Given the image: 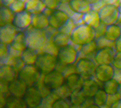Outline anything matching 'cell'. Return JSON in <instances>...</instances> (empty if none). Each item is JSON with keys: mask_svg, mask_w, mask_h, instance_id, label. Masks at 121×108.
<instances>
[{"mask_svg": "<svg viewBox=\"0 0 121 108\" xmlns=\"http://www.w3.org/2000/svg\"><path fill=\"white\" fill-rule=\"evenodd\" d=\"M24 32L28 48L35 50L39 55L42 54L49 41L44 30H39L30 26Z\"/></svg>", "mask_w": 121, "mask_h": 108, "instance_id": "cell-1", "label": "cell"}, {"mask_svg": "<svg viewBox=\"0 0 121 108\" xmlns=\"http://www.w3.org/2000/svg\"><path fill=\"white\" fill-rule=\"evenodd\" d=\"M72 42L75 45L83 46L95 40L94 30L86 25L77 27L70 36Z\"/></svg>", "mask_w": 121, "mask_h": 108, "instance_id": "cell-2", "label": "cell"}, {"mask_svg": "<svg viewBox=\"0 0 121 108\" xmlns=\"http://www.w3.org/2000/svg\"><path fill=\"white\" fill-rule=\"evenodd\" d=\"M57 65V57L47 53H42L38 56L35 66L41 74L47 75L56 69Z\"/></svg>", "mask_w": 121, "mask_h": 108, "instance_id": "cell-3", "label": "cell"}, {"mask_svg": "<svg viewBox=\"0 0 121 108\" xmlns=\"http://www.w3.org/2000/svg\"><path fill=\"white\" fill-rule=\"evenodd\" d=\"M75 65L78 73L84 81L94 78L98 66L94 61L90 59L81 58L77 61Z\"/></svg>", "mask_w": 121, "mask_h": 108, "instance_id": "cell-4", "label": "cell"}, {"mask_svg": "<svg viewBox=\"0 0 121 108\" xmlns=\"http://www.w3.org/2000/svg\"><path fill=\"white\" fill-rule=\"evenodd\" d=\"M41 73L35 66H26L19 72L18 79L23 81L28 87L34 86L40 79Z\"/></svg>", "mask_w": 121, "mask_h": 108, "instance_id": "cell-5", "label": "cell"}, {"mask_svg": "<svg viewBox=\"0 0 121 108\" xmlns=\"http://www.w3.org/2000/svg\"><path fill=\"white\" fill-rule=\"evenodd\" d=\"M78 51L71 43L68 46L60 48L57 56V62L65 66L75 64L78 59Z\"/></svg>", "mask_w": 121, "mask_h": 108, "instance_id": "cell-6", "label": "cell"}, {"mask_svg": "<svg viewBox=\"0 0 121 108\" xmlns=\"http://www.w3.org/2000/svg\"><path fill=\"white\" fill-rule=\"evenodd\" d=\"M99 16L101 22L107 26L116 25L120 17L119 9L115 6L107 4L99 12Z\"/></svg>", "mask_w": 121, "mask_h": 108, "instance_id": "cell-7", "label": "cell"}, {"mask_svg": "<svg viewBox=\"0 0 121 108\" xmlns=\"http://www.w3.org/2000/svg\"><path fill=\"white\" fill-rule=\"evenodd\" d=\"M44 84L52 92L65 84V78L62 73L54 70L45 75Z\"/></svg>", "mask_w": 121, "mask_h": 108, "instance_id": "cell-8", "label": "cell"}, {"mask_svg": "<svg viewBox=\"0 0 121 108\" xmlns=\"http://www.w3.org/2000/svg\"><path fill=\"white\" fill-rule=\"evenodd\" d=\"M43 97L35 86L28 87L23 100L28 108H38L41 106Z\"/></svg>", "mask_w": 121, "mask_h": 108, "instance_id": "cell-9", "label": "cell"}, {"mask_svg": "<svg viewBox=\"0 0 121 108\" xmlns=\"http://www.w3.org/2000/svg\"><path fill=\"white\" fill-rule=\"evenodd\" d=\"M116 51L112 48H104L99 50L96 54L94 62L97 66L101 65H112L115 59Z\"/></svg>", "mask_w": 121, "mask_h": 108, "instance_id": "cell-10", "label": "cell"}, {"mask_svg": "<svg viewBox=\"0 0 121 108\" xmlns=\"http://www.w3.org/2000/svg\"><path fill=\"white\" fill-rule=\"evenodd\" d=\"M19 30L15 25H9L2 27L0 29V41L3 44L10 46L14 42Z\"/></svg>", "mask_w": 121, "mask_h": 108, "instance_id": "cell-11", "label": "cell"}, {"mask_svg": "<svg viewBox=\"0 0 121 108\" xmlns=\"http://www.w3.org/2000/svg\"><path fill=\"white\" fill-rule=\"evenodd\" d=\"M115 68L112 65H101L98 66L94 78L102 84L107 82L114 77Z\"/></svg>", "mask_w": 121, "mask_h": 108, "instance_id": "cell-12", "label": "cell"}, {"mask_svg": "<svg viewBox=\"0 0 121 108\" xmlns=\"http://www.w3.org/2000/svg\"><path fill=\"white\" fill-rule=\"evenodd\" d=\"M103 84H104L99 81L95 78H92L84 81L81 90L87 98H94L96 93L102 89V87H103Z\"/></svg>", "mask_w": 121, "mask_h": 108, "instance_id": "cell-13", "label": "cell"}, {"mask_svg": "<svg viewBox=\"0 0 121 108\" xmlns=\"http://www.w3.org/2000/svg\"><path fill=\"white\" fill-rule=\"evenodd\" d=\"M31 23L32 15L26 10L20 13L15 14L13 25H15L19 30L25 31L31 26Z\"/></svg>", "mask_w": 121, "mask_h": 108, "instance_id": "cell-14", "label": "cell"}, {"mask_svg": "<svg viewBox=\"0 0 121 108\" xmlns=\"http://www.w3.org/2000/svg\"><path fill=\"white\" fill-rule=\"evenodd\" d=\"M28 88V86L23 81L17 78L9 83V92L11 96L17 97V98H23Z\"/></svg>", "mask_w": 121, "mask_h": 108, "instance_id": "cell-15", "label": "cell"}, {"mask_svg": "<svg viewBox=\"0 0 121 108\" xmlns=\"http://www.w3.org/2000/svg\"><path fill=\"white\" fill-rule=\"evenodd\" d=\"M69 19L70 17L65 12L59 9L55 10L54 13L49 17V26L59 30Z\"/></svg>", "mask_w": 121, "mask_h": 108, "instance_id": "cell-16", "label": "cell"}, {"mask_svg": "<svg viewBox=\"0 0 121 108\" xmlns=\"http://www.w3.org/2000/svg\"><path fill=\"white\" fill-rule=\"evenodd\" d=\"M98 51L97 45L95 40L82 46L81 51L78 53V59L86 58L94 61L96 54Z\"/></svg>", "mask_w": 121, "mask_h": 108, "instance_id": "cell-17", "label": "cell"}, {"mask_svg": "<svg viewBox=\"0 0 121 108\" xmlns=\"http://www.w3.org/2000/svg\"><path fill=\"white\" fill-rule=\"evenodd\" d=\"M70 6L75 13L85 15L91 10L90 1L86 0H72L70 1Z\"/></svg>", "mask_w": 121, "mask_h": 108, "instance_id": "cell-18", "label": "cell"}, {"mask_svg": "<svg viewBox=\"0 0 121 108\" xmlns=\"http://www.w3.org/2000/svg\"><path fill=\"white\" fill-rule=\"evenodd\" d=\"M26 10L32 15L41 14L47 8L43 1H41V0H26Z\"/></svg>", "mask_w": 121, "mask_h": 108, "instance_id": "cell-19", "label": "cell"}, {"mask_svg": "<svg viewBox=\"0 0 121 108\" xmlns=\"http://www.w3.org/2000/svg\"><path fill=\"white\" fill-rule=\"evenodd\" d=\"M19 72L13 67L7 65H1L0 69V79L9 83L18 78Z\"/></svg>", "mask_w": 121, "mask_h": 108, "instance_id": "cell-20", "label": "cell"}, {"mask_svg": "<svg viewBox=\"0 0 121 108\" xmlns=\"http://www.w3.org/2000/svg\"><path fill=\"white\" fill-rule=\"evenodd\" d=\"M15 14L10 8L6 7H1L0 11V25L2 27L13 25Z\"/></svg>", "mask_w": 121, "mask_h": 108, "instance_id": "cell-21", "label": "cell"}, {"mask_svg": "<svg viewBox=\"0 0 121 108\" xmlns=\"http://www.w3.org/2000/svg\"><path fill=\"white\" fill-rule=\"evenodd\" d=\"M31 26L39 30H44L49 26V18L43 13L32 15Z\"/></svg>", "mask_w": 121, "mask_h": 108, "instance_id": "cell-22", "label": "cell"}, {"mask_svg": "<svg viewBox=\"0 0 121 108\" xmlns=\"http://www.w3.org/2000/svg\"><path fill=\"white\" fill-rule=\"evenodd\" d=\"M65 84L73 92H75L82 89L84 80L78 73H75L65 79Z\"/></svg>", "mask_w": 121, "mask_h": 108, "instance_id": "cell-23", "label": "cell"}, {"mask_svg": "<svg viewBox=\"0 0 121 108\" xmlns=\"http://www.w3.org/2000/svg\"><path fill=\"white\" fill-rule=\"evenodd\" d=\"M1 65H7L9 66L13 67L18 72L21 71L26 65L22 58L19 57H13L11 56H8L5 59L1 61Z\"/></svg>", "mask_w": 121, "mask_h": 108, "instance_id": "cell-24", "label": "cell"}, {"mask_svg": "<svg viewBox=\"0 0 121 108\" xmlns=\"http://www.w3.org/2000/svg\"><path fill=\"white\" fill-rule=\"evenodd\" d=\"M9 46L11 48H13V49L20 51V52L25 51L28 48L25 32L20 31L17 33L14 42L12 43V45H10Z\"/></svg>", "mask_w": 121, "mask_h": 108, "instance_id": "cell-25", "label": "cell"}, {"mask_svg": "<svg viewBox=\"0 0 121 108\" xmlns=\"http://www.w3.org/2000/svg\"><path fill=\"white\" fill-rule=\"evenodd\" d=\"M84 22L86 25L92 27L93 29L96 28L102 23L99 13L91 10L90 12L84 15Z\"/></svg>", "mask_w": 121, "mask_h": 108, "instance_id": "cell-26", "label": "cell"}, {"mask_svg": "<svg viewBox=\"0 0 121 108\" xmlns=\"http://www.w3.org/2000/svg\"><path fill=\"white\" fill-rule=\"evenodd\" d=\"M38 56L39 54L37 52L32 49L27 48L25 51H23L21 58L26 66H35L38 59Z\"/></svg>", "mask_w": 121, "mask_h": 108, "instance_id": "cell-27", "label": "cell"}, {"mask_svg": "<svg viewBox=\"0 0 121 108\" xmlns=\"http://www.w3.org/2000/svg\"><path fill=\"white\" fill-rule=\"evenodd\" d=\"M121 36V27L120 25H113L108 26L104 37L112 42H116Z\"/></svg>", "mask_w": 121, "mask_h": 108, "instance_id": "cell-28", "label": "cell"}, {"mask_svg": "<svg viewBox=\"0 0 121 108\" xmlns=\"http://www.w3.org/2000/svg\"><path fill=\"white\" fill-rule=\"evenodd\" d=\"M5 108H28L23 98H17L13 96H9L7 98Z\"/></svg>", "mask_w": 121, "mask_h": 108, "instance_id": "cell-29", "label": "cell"}, {"mask_svg": "<svg viewBox=\"0 0 121 108\" xmlns=\"http://www.w3.org/2000/svg\"><path fill=\"white\" fill-rule=\"evenodd\" d=\"M52 40L54 44H55L59 48H65L66 46L70 45L72 43L70 36L62 34L61 32H59V33L52 39Z\"/></svg>", "mask_w": 121, "mask_h": 108, "instance_id": "cell-30", "label": "cell"}, {"mask_svg": "<svg viewBox=\"0 0 121 108\" xmlns=\"http://www.w3.org/2000/svg\"><path fill=\"white\" fill-rule=\"evenodd\" d=\"M119 86L120 84L112 79L103 84V89L108 95H114L118 94Z\"/></svg>", "mask_w": 121, "mask_h": 108, "instance_id": "cell-31", "label": "cell"}, {"mask_svg": "<svg viewBox=\"0 0 121 108\" xmlns=\"http://www.w3.org/2000/svg\"><path fill=\"white\" fill-rule=\"evenodd\" d=\"M87 97L83 93L82 90L73 92L70 97V102L72 105H83Z\"/></svg>", "mask_w": 121, "mask_h": 108, "instance_id": "cell-32", "label": "cell"}, {"mask_svg": "<svg viewBox=\"0 0 121 108\" xmlns=\"http://www.w3.org/2000/svg\"><path fill=\"white\" fill-rule=\"evenodd\" d=\"M55 94L59 99L61 100H70V97L73 93V91L67 86V84H65L59 89L54 90L52 92Z\"/></svg>", "mask_w": 121, "mask_h": 108, "instance_id": "cell-33", "label": "cell"}, {"mask_svg": "<svg viewBox=\"0 0 121 108\" xmlns=\"http://www.w3.org/2000/svg\"><path fill=\"white\" fill-rule=\"evenodd\" d=\"M44 77H45V75L41 74L40 79H39V81L34 86L35 87L39 90V92L41 93L43 98H45V97H47L52 93V91L44 84Z\"/></svg>", "mask_w": 121, "mask_h": 108, "instance_id": "cell-34", "label": "cell"}, {"mask_svg": "<svg viewBox=\"0 0 121 108\" xmlns=\"http://www.w3.org/2000/svg\"><path fill=\"white\" fill-rule=\"evenodd\" d=\"M95 41L96 42L98 50H102V49H104V48H112V49H115V42H112L111 40H108L104 36L100 38H99V39L95 40Z\"/></svg>", "mask_w": 121, "mask_h": 108, "instance_id": "cell-35", "label": "cell"}, {"mask_svg": "<svg viewBox=\"0 0 121 108\" xmlns=\"http://www.w3.org/2000/svg\"><path fill=\"white\" fill-rule=\"evenodd\" d=\"M107 96H108V94L105 92V91L103 89H101L94 96L93 99L94 101V104L99 107H102L106 104Z\"/></svg>", "mask_w": 121, "mask_h": 108, "instance_id": "cell-36", "label": "cell"}, {"mask_svg": "<svg viewBox=\"0 0 121 108\" xmlns=\"http://www.w3.org/2000/svg\"><path fill=\"white\" fill-rule=\"evenodd\" d=\"M77 28L76 25L74 23V22L70 19L67 23H66L60 30L59 32H61L62 34L67 35L69 36H71V35L73 34V32H74V30Z\"/></svg>", "mask_w": 121, "mask_h": 108, "instance_id": "cell-37", "label": "cell"}, {"mask_svg": "<svg viewBox=\"0 0 121 108\" xmlns=\"http://www.w3.org/2000/svg\"><path fill=\"white\" fill-rule=\"evenodd\" d=\"M60 50V48H59L55 44H54L52 40H49L44 50H43V53H47V54H49V55H52L53 56L57 57Z\"/></svg>", "mask_w": 121, "mask_h": 108, "instance_id": "cell-38", "label": "cell"}, {"mask_svg": "<svg viewBox=\"0 0 121 108\" xmlns=\"http://www.w3.org/2000/svg\"><path fill=\"white\" fill-rule=\"evenodd\" d=\"M57 100L60 99L53 92H52L49 96L43 99L40 108H52L54 102Z\"/></svg>", "mask_w": 121, "mask_h": 108, "instance_id": "cell-39", "label": "cell"}, {"mask_svg": "<svg viewBox=\"0 0 121 108\" xmlns=\"http://www.w3.org/2000/svg\"><path fill=\"white\" fill-rule=\"evenodd\" d=\"M26 2L25 0H15V2L11 6L10 9L13 10L15 14H17L26 11Z\"/></svg>", "mask_w": 121, "mask_h": 108, "instance_id": "cell-40", "label": "cell"}, {"mask_svg": "<svg viewBox=\"0 0 121 108\" xmlns=\"http://www.w3.org/2000/svg\"><path fill=\"white\" fill-rule=\"evenodd\" d=\"M90 3L91 4V10L99 13L107 5V0H95L90 1Z\"/></svg>", "mask_w": 121, "mask_h": 108, "instance_id": "cell-41", "label": "cell"}, {"mask_svg": "<svg viewBox=\"0 0 121 108\" xmlns=\"http://www.w3.org/2000/svg\"><path fill=\"white\" fill-rule=\"evenodd\" d=\"M58 9L65 12L70 18H71L75 13L70 6V1H61V4Z\"/></svg>", "mask_w": 121, "mask_h": 108, "instance_id": "cell-42", "label": "cell"}, {"mask_svg": "<svg viewBox=\"0 0 121 108\" xmlns=\"http://www.w3.org/2000/svg\"><path fill=\"white\" fill-rule=\"evenodd\" d=\"M107 27L106 25H104V23H101V24L99 25L96 28L94 29V32H95V40L99 39L102 37H104L106 34V32L107 30Z\"/></svg>", "mask_w": 121, "mask_h": 108, "instance_id": "cell-43", "label": "cell"}, {"mask_svg": "<svg viewBox=\"0 0 121 108\" xmlns=\"http://www.w3.org/2000/svg\"><path fill=\"white\" fill-rule=\"evenodd\" d=\"M75 73H78V71H77V67H76V65L73 64V65H69V66H67L66 68L65 69L62 74L65 77V79H67L68 77H69L70 76L75 74Z\"/></svg>", "mask_w": 121, "mask_h": 108, "instance_id": "cell-44", "label": "cell"}, {"mask_svg": "<svg viewBox=\"0 0 121 108\" xmlns=\"http://www.w3.org/2000/svg\"><path fill=\"white\" fill-rule=\"evenodd\" d=\"M72 106L70 100H57L54 102L52 108H70Z\"/></svg>", "mask_w": 121, "mask_h": 108, "instance_id": "cell-45", "label": "cell"}, {"mask_svg": "<svg viewBox=\"0 0 121 108\" xmlns=\"http://www.w3.org/2000/svg\"><path fill=\"white\" fill-rule=\"evenodd\" d=\"M43 2L47 8L54 11L57 10L61 4V1H58V0H44Z\"/></svg>", "mask_w": 121, "mask_h": 108, "instance_id": "cell-46", "label": "cell"}, {"mask_svg": "<svg viewBox=\"0 0 121 108\" xmlns=\"http://www.w3.org/2000/svg\"><path fill=\"white\" fill-rule=\"evenodd\" d=\"M70 19H71L74 22V23L76 25L77 27H80V26L86 25L84 22V15L79 14V13H75L73 16Z\"/></svg>", "mask_w": 121, "mask_h": 108, "instance_id": "cell-47", "label": "cell"}, {"mask_svg": "<svg viewBox=\"0 0 121 108\" xmlns=\"http://www.w3.org/2000/svg\"><path fill=\"white\" fill-rule=\"evenodd\" d=\"M9 83L1 79L0 81V89H1V94H3L4 96H6L7 97H8L9 96H10L9 92Z\"/></svg>", "mask_w": 121, "mask_h": 108, "instance_id": "cell-48", "label": "cell"}, {"mask_svg": "<svg viewBox=\"0 0 121 108\" xmlns=\"http://www.w3.org/2000/svg\"><path fill=\"white\" fill-rule=\"evenodd\" d=\"M44 32L49 40H52L60 32L58 30L54 28L51 26H49L46 30H44Z\"/></svg>", "mask_w": 121, "mask_h": 108, "instance_id": "cell-49", "label": "cell"}, {"mask_svg": "<svg viewBox=\"0 0 121 108\" xmlns=\"http://www.w3.org/2000/svg\"><path fill=\"white\" fill-rule=\"evenodd\" d=\"M9 46L1 43V46H0V57H1V61L5 59L9 56Z\"/></svg>", "mask_w": 121, "mask_h": 108, "instance_id": "cell-50", "label": "cell"}, {"mask_svg": "<svg viewBox=\"0 0 121 108\" xmlns=\"http://www.w3.org/2000/svg\"><path fill=\"white\" fill-rule=\"evenodd\" d=\"M112 65L115 69H121V53H116L115 59Z\"/></svg>", "mask_w": 121, "mask_h": 108, "instance_id": "cell-51", "label": "cell"}, {"mask_svg": "<svg viewBox=\"0 0 121 108\" xmlns=\"http://www.w3.org/2000/svg\"><path fill=\"white\" fill-rule=\"evenodd\" d=\"M113 79L116 80L120 84H121V69H115V74Z\"/></svg>", "mask_w": 121, "mask_h": 108, "instance_id": "cell-52", "label": "cell"}, {"mask_svg": "<svg viewBox=\"0 0 121 108\" xmlns=\"http://www.w3.org/2000/svg\"><path fill=\"white\" fill-rule=\"evenodd\" d=\"M1 2V7H8V8H10L11 6L13 4V3L15 2V0H2V1H0Z\"/></svg>", "mask_w": 121, "mask_h": 108, "instance_id": "cell-53", "label": "cell"}, {"mask_svg": "<svg viewBox=\"0 0 121 108\" xmlns=\"http://www.w3.org/2000/svg\"><path fill=\"white\" fill-rule=\"evenodd\" d=\"M107 4H110L119 8L121 4V0H107Z\"/></svg>", "mask_w": 121, "mask_h": 108, "instance_id": "cell-54", "label": "cell"}, {"mask_svg": "<svg viewBox=\"0 0 121 108\" xmlns=\"http://www.w3.org/2000/svg\"><path fill=\"white\" fill-rule=\"evenodd\" d=\"M115 50L117 53H121V36L115 42Z\"/></svg>", "mask_w": 121, "mask_h": 108, "instance_id": "cell-55", "label": "cell"}, {"mask_svg": "<svg viewBox=\"0 0 121 108\" xmlns=\"http://www.w3.org/2000/svg\"><path fill=\"white\" fill-rule=\"evenodd\" d=\"M54 10H51V9H48V8H46L45 9V10L44 11H43V15H46L48 18L54 13Z\"/></svg>", "mask_w": 121, "mask_h": 108, "instance_id": "cell-56", "label": "cell"}, {"mask_svg": "<svg viewBox=\"0 0 121 108\" xmlns=\"http://www.w3.org/2000/svg\"><path fill=\"white\" fill-rule=\"evenodd\" d=\"M112 108H121V100L117 102V103H115L112 107Z\"/></svg>", "mask_w": 121, "mask_h": 108, "instance_id": "cell-57", "label": "cell"}, {"mask_svg": "<svg viewBox=\"0 0 121 108\" xmlns=\"http://www.w3.org/2000/svg\"><path fill=\"white\" fill-rule=\"evenodd\" d=\"M70 108H85L83 105H72Z\"/></svg>", "mask_w": 121, "mask_h": 108, "instance_id": "cell-58", "label": "cell"}, {"mask_svg": "<svg viewBox=\"0 0 121 108\" xmlns=\"http://www.w3.org/2000/svg\"><path fill=\"white\" fill-rule=\"evenodd\" d=\"M87 108H101V107H99V106H97V105L95 104H94L89 106V107H87Z\"/></svg>", "mask_w": 121, "mask_h": 108, "instance_id": "cell-59", "label": "cell"}, {"mask_svg": "<svg viewBox=\"0 0 121 108\" xmlns=\"http://www.w3.org/2000/svg\"><path fill=\"white\" fill-rule=\"evenodd\" d=\"M118 94H120V97H121V84H120V86H119V90H118Z\"/></svg>", "mask_w": 121, "mask_h": 108, "instance_id": "cell-60", "label": "cell"}, {"mask_svg": "<svg viewBox=\"0 0 121 108\" xmlns=\"http://www.w3.org/2000/svg\"><path fill=\"white\" fill-rule=\"evenodd\" d=\"M118 9H119V12H120V15H121V4L120 5V7H119V8H118Z\"/></svg>", "mask_w": 121, "mask_h": 108, "instance_id": "cell-61", "label": "cell"}, {"mask_svg": "<svg viewBox=\"0 0 121 108\" xmlns=\"http://www.w3.org/2000/svg\"><path fill=\"white\" fill-rule=\"evenodd\" d=\"M38 108H40V107H38Z\"/></svg>", "mask_w": 121, "mask_h": 108, "instance_id": "cell-62", "label": "cell"}, {"mask_svg": "<svg viewBox=\"0 0 121 108\" xmlns=\"http://www.w3.org/2000/svg\"><path fill=\"white\" fill-rule=\"evenodd\" d=\"M120 27H121V25H120Z\"/></svg>", "mask_w": 121, "mask_h": 108, "instance_id": "cell-63", "label": "cell"}]
</instances>
